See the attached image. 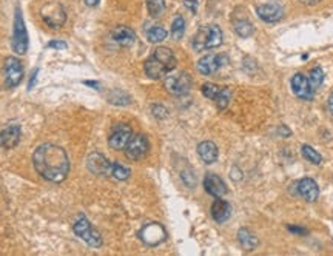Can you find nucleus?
I'll list each match as a JSON object with an SVG mask.
<instances>
[{
	"instance_id": "nucleus-2",
	"label": "nucleus",
	"mask_w": 333,
	"mask_h": 256,
	"mask_svg": "<svg viewBox=\"0 0 333 256\" xmlns=\"http://www.w3.org/2000/svg\"><path fill=\"white\" fill-rule=\"evenodd\" d=\"M222 43V31L217 25L201 26L193 37L195 51H205L217 48Z\"/></svg>"
},
{
	"instance_id": "nucleus-7",
	"label": "nucleus",
	"mask_w": 333,
	"mask_h": 256,
	"mask_svg": "<svg viewBox=\"0 0 333 256\" xmlns=\"http://www.w3.org/2000/svg\"><path fill=\"white\" fill-rule=\"evenodd\" d=\"M148 148H150V144H148L147 136L145 134H134L128 140L124 151H125V156L130 161H141L147 156Z\"/></svg>"
},
{
	"instance_id": "nucleus-11",
	"label": "nucleus",
	"mask_w": 333,
	"mask_h": 256,
	"mask_svg": "<svg viewBox=\"0 0 333 256\" xmlns=\"http://www.w3.org/2000/svg\"><path fill=\"white\" fill-rule=\"evenodd\" d=\"M139 238H141L142 242H145L147 245H157V244H160V242L165 241L166 232H165V229H163L160 224H157V222H150V224H147V225L141 230Z\"/></svg>"
},
{
	"instance_id": "nucleus-25",
	"label": "nucleus",
	"mask_w": 333,
	"mask_h": 256,
	"mask_svg": "<svg viewBox=\"0 0 333 256\" xmlns=\"http://www.w3.org/2000/svg\"><path fill=\"white\" fill-rule=\"evenodd\" d=\"M166 31L162 28V26H151L148 31H147V39L151 42V43H160L166 39Z\"/></svg>"
},
{
	"instance_id": "nucleus-32",
	"label": "nucleus",
	"mask_w": 333,
	"mask_h": 256,
	"mask_svg": "<svg viewBox=\"0 0 333 256\" xmlns=\"http://www.w3.org/2000/svg\"><path fill=\"white\" fill-rule=\"evenodd\" d=\"M230 99H232V90L227 88V87H224V88H222V91H220V94H219V97H217L214 102H216L217 108L224 110V108H227Z\"/></svg>"
},
{
	"instance_id": "nucleus-23",
	"label": "nucleus",
	"mask_w": 333,
	"mask_h": 256,
	"mask_svg": "<svg viewBox=\"0 0 333 256\" xmlns=\"http://www.w3.org/2000/svg\"><path fill=\"white\" fill-rule=\"evenodd\" d=\"M238 241L241 244V247L247 251H252L258 247L259 239L248 230V229H239L238 232Z\"/></svg>"
},
{
	"instance_id": "nucleus-28",
	"label": "nucleus",
	"mask_w": 333,
	"mask_h": 256,
	"mask_svg": "<svg viewBox=\"0 0 333 256\" xmlns=\"http://www.w3.org/2000/svg\"><path fill=\"white\" fill-rule=\"evenodd\" d=\"M301 151H302V156H304L309 162H312V164H315V165H319V164L322 162V156L319 155V153H318L315 148H312L310 145H302Z\"/></svg>"
},
{
	"instance_id": "nucleus-36",
	"label": "nucleus",
	"mask_w": 333,
	"mask_h": 256,
	"mask_svg": "<svg viewBox=\"0 0 333 256\" xmlns=\"http://www.w3.org/2000/svg\"><path fill=\"white\" fill-rule=\"evenodd\" d=\"M184 5H185L191 13H196V10H198V0H184Z\"/></svg>"
},
{
	"instance_id": "nucleus-9",
	"label": "nucleus",
	"mask_w": 333,
	"mask_h": 256,
	"mask_svg": "<svg viewBox=\"0 0 333 256\" xmlns=\"http://www.w3.org/2000/svg\"><path fill=\"white\" fill-rule=\"evenodd\" d=\"M4 71H5V83L10 88L17 87L23 79V67L17 58H7Z\"/></svg>"
},
{
	"instance_id": "nucleus-33",
	"label": "nucleus",
	"mask_w": 333,
	"mask_h": 256,
	"mask_svg": "<svg viewBox=\"0 0 333 256\" xmlns=\"http://www.w3.org/2000/svg\"><path fill=\"white\" fill-rule=\"evenodd\" d=\"M109 102L113 105H127L131 102V99L128 97L127 93H121V91H115V93H111L109 96Z\"/></svg>"
},
{
	"instance_id": "nucleus-27",
	"label": "nucleus",
	"mask_w": 333,
	"mask_h": 256,
	"mask_svg": "<svg viewBox=\"0 0 333 256\" xmlns=\"http://www.w3.org/2000/svg\"><path fill=\"white\" fill-rule=\"evenodd\" d=\"M147 10L151 17H159L165 11V2L163 0H147Z\"/></svg>"
},
{
	"instance_id": "nucleus-8",
	"label": "nucleus",
	"mask_w": 333,
	"mask_h": 256,
	"mask_svg": "<svg viewBox=\"0 0 333 256\" xmlns=\"http://www.w3.org/2000/svg\"><path fill=\"white\" fill-rule=\"evenodd\" d=\"M133 136V130L127 124H119L111 130L108 136V144L113 150H124L128 144V140Z\"/></svg>"
},
{
	"instance_id": "nucleus-19",
	"label": "nucleus",
	"mask_w": 333,
	"mask_h": 256,
	"mask_svg": "<svg viewBox=\"0 0 333 256\" xmlns=\"http://www.w3.org/2000/svg\"><path fill=\"white\" fill-rule=\"evenodd\" d=\"M211 218L216 221V222H226L230 215H232V206L220 197H216V201L211 204Z\"/></svg>"
},
{
	"instance_id": "nucleus-39",
	"label": "nucleus",
	"mask_w": 333,
	"mask_h": 256,
	"mask_svg": "<svg viewBox=\"0 0 333 256\" xmlns=\"http://www.w3.org/2000/svg\"><path fill=\"white\" fill-rule=\"evenodd\" d=\"M289 229H290V232H293V233H301V235H306V233H307V230H306V229H301V227L289 225Z\"/></svg>"
},
{
	"instance_id": "nucleus-34",
	"label": "nucleus",
	"mask_w": 333,
	"mask_h": 256,
	"mask_svg": "<svg viewBox=\"0 0 333 256\" xmlns=\"http://www.w3.org/2000/svg\"><path fill=\"white\" fill-rule=\"evenodd\" d=\"M181 176H182V181H184V184H185V185H188V187H195V185H196V178L191 175V172H190V170L184 172Z\"/></svg>"
},
{
	"instance_id": "nucleus-29",
	"label": "nucleus",
	"mask_w": 333,
	"mask_h": 256,
	"mask_svg": "<svg viewBox=\"0 0 333 256\" xmlns=\"http://www.w3.org/2000/svg\"><path fill=\"white\" fill-rule=\"evenodd\" d=\"M184 31H185V20H184V17L182 16H176L173 23H172V37L175 40H179V39H182Z\"/></svg>"
},
{
	"instance_id": "nucleus-20",
	"label": "nucleus",
	"mask_w": 333,
	"mask_h": 256,
	"mask_svg": "<svg viewBox=\"0 0 333 256\" xmlns=\"http://www.w3.org/2000/svg\"><path fill=\"white\" fill-rule=\"evenodd\" d=\"M111 39H113L118 45L121 46H130L136 42V34L131 28L128 26H116L113 31H111Z\"/></svg>"
},
{
	"instance_id": "nucleus-31",
	"label": "nucleus",
	"mask_w": 333,
	"mask_h": 256,
	"mask_svg": "<svg viewBox=\"0 0 333 256\" xmlns=\"http://www.w3.org/2000/svg\"><path fill=\"white\" fill-rule=\"evenodd\" d=\"M222 88H224V87H217V85H214V83H204V85H202V94H204L207 99H211V100L214 102V100L219 97Z\"/></svg>"
},
{
	"instance_id": "nucleus-35",
	"label": "nucleus",
	"mask_w": 333,
	"mask_h": 256,
	"mask_svg": "<svg viewBox=\"0 0 333 256\" xmlns=\"http://www.w3.org/2000/svg\"><path fill=\"white\" fill-rule=\"evenodd\" d=\"M151 111H153V115H154L157 119H165L166 115H169V113H166V110H165L163 105H153Z\"/></svg>"
},
{
	"instance_id": "nucleus-30",
	"label": "nucleus",
	"mask_w": 333,
	"mask_h": 256,
	"mask_svg": "<svg viewBox=\"0 0 333 256\" xmlns=\"http://www.w3.org/2000/svg\"><path fill=\"white\" fill-rule=\"evenodd\" d=\"M309 82H310V85H312L313 91H315V90H318V88H321V85H322V82H324V71H322V68H321V67H315V68L310 71Z\"/></svg>"
},
{
	"instance_id": "nucleus-4",
	"label": "nucleus",
	"mask_w": 333,
	"mask_h": 256,
	"mask_svg": "<svg viewBox=\"0 0 333 256\" xmlns=\"http://www.w3.org/2000/svg\"><path fill=\"white\" fill-rule=\"evenodd\" d=\"M73 230L74 233L85 241L90 247L99 248L102 245V236L99 235V232L90 224V221L84 216V215H77L73 221Z\"/></svg>"
},
{
	"instance_id": "nucleus-22",
	"label": "nucleus",
	"mask_w": 333,
	"mask_h": 256,
	"mask_svg": "<svg viewBox=\"0 0 333 256\" xmlns=\"http://www.w3.org/2000/svg\"><path fill=\"white\" fill-rule=\"evenodd\" d=\"M153 56L160 61L166 68H169L170 71H173L178 65V61H176V56L175 53L170 49V48H166V46H157L154 51H153Z\"/></svg>"
},
{
	"instance_id": "nucleus-10",
	"label": "nucleus",
	"mask_w": 333,
	"mask_h": 256,
	"mask_svg": "<svg viewBox=\"0 0 333 256\" xmlns=\"http://www.w3.org/2000/svg\"><path fill=\"white\" fill-rule=\"evenodd\" d=\"M227 64H229L227 54H207L198 62V71L204 76H210Z\"/></svg>"
},
{
	"instance_id": "nucleus-40",
	"label": "nucleus",
	"mask_w": 333,
	"mask_h": 256,
	"mask_svg": "<svg viewBox=\"0 0 333 256\" xmlns=\"http://www.w3.org/2000/svg\"><path fill=\"white\" fill-rule=\"evenodd\" d=\"M85 4L93 8V7H97V5H99V0H85Z\"/></svg>"
},
{
	"instance_id": "nucleus-41",
	"label": "nucleus",
	"mask_w": 333,
	"mask_h": 256,
	"mask_svg": "<svg viewBox=\"0 0 333 256\" xmlns=\"http://www.w3.org/2000/svg\"><path fill=\"white\" fill-rule=\"evenodd\" d=\"M304 2H307V4H316V2H319V0H304Z\"/></svg>"
},
{
	"instance_id": "nucleus-1",
	"label": "nucleus",
	"mask_w": 333,
	"mask_h": 256,
	"mask_svg": "<svg viewBox=\"0 0 333 256\" xmlns=\"http://www.w3.org/2000/svg\"><path fill=\"white\" fill-rule=\"evenodd\" d=\"M33 165L36 172L49 182H62L70 172L67 151L54 144H42L33 153Z\"/></svg>"
},
{
	"instance_id": "nucleus-3",
	"label": "nucleus",
	"mask_w": 333,
	"mask_h": 256,
	"mask_svg": "<svg viewBox=\"0 0 333 256\" xmlns=\"http://www.w3.org/2000/svg\"><path fill=\"white\" fill-rule=\"evenodd\" d=\"M40 17L45 22V25L51 30H59L67 22V11L62 4L49 0L40 10Z\"/></svg>"
},
{
	"instance_id": "nucleus-37",
	"label": "nucleus",
	"mask_w": 333,
	"mask_h": 256,
	"mask_svg": "<svg viewBox=\"0 0 333 256\" xmlns=\"http://www.w3.org/2000/svg\"><path fill=\"white\" fill-rule=\"evenodd\" d=\"M48 48H62V49H65V48H67V43L62 42V40H51V42L48 43Z\"/></svg>"
},
{
	"instance_id": "nucleus-16",
	"label": "nucleus",
	"mask_w": 333,
	"mask_h": 256,
	"mask_svg": "<svg viewBox=\"0 0 333 256\" xmlns=\"http://www.w3.org/2000/svg\"><path fill=\"white\" fill-rule=\"evenodd\" d=\"M144 71H145V74H147L150 79H154V80L162 79V77H165L166 74L170 73V70L166 68L160 61H157L153 54L145 61V64H144Z\"/></svg>"
},
{
	"instance_id": "nucleus-26",
	"label": "nucleus",
	"mask_w": 333,
	"mask_h": 256,
	"mask_svg": "<svg viewBox=\"0 0 333 256\" xmlns=\"http://www.w3.org/2000/svg\"><path fill=\"white\" fill-rule=\"evenodd\" d=\"M111 176H113L115 179L118 181H127L130 176H131V172L128 167L119 164V162H115L113 167H111Z\"/></svg>"
},
{
	"instance_id": "nucleus-21",
	"label": "nucleus",
	"mask_w": 333,
	"mask_h": 256,
	"mask_svg": "<svg viewBox=\"0 0 333 256\" xmlns=\"http://www.w3.org/2000/svg\"><path fill=\"white\" fill-rule=\"evenodd\" d=\"M198 155L199 158L202 159V162L205 164H213L216 162L217 159V155H219V151H217V147L214 142L211 140H204L198 145Z\"/></svg>"
},
{
	"instance_id": "nucleus-13",
	"label": "nucleus",
	"mask_w": 333,
	"mask_h": 256,
	"mask_svg": "<svg viewBox=\"0 0 333 256\" xmlns=\"http://www.w3.org/2000/svg\"><path fill=\"white\" fill-rule=\"evenodd\" d=\"M292 91L295 93V96H298L299 99L304 100H310L313 97V88L309 82V77H306L304 74L298 73L292 77Z\"/></svg>"
},
{
	"instance_id": "nucleus-5",
	"label": "nucleus",
	"mask_w": 333,
	"mask_h": 256,
	"mask_svg": "<svg viewBox=\"0 0 333 256\" xmlns=\"http://www.w3.org/2000/svg\"><path fill=\"white\" fill-rule=\"evenodd\" d=\"M13 49L16 54H25L28 51V33H26V28H25V22H23V17H22V13L20 10L17 8L16 10V17H14V33H13Z\"/></svg>"
},
{
	"instance_id": "nucleus-17",
	"label": "nucleus",
	"mask_w": 333,
	"mask_h": 256,
	"mask_svg": "<svg viewBox=\"0 0 333 256\" xmlns=\"http://www.w3.org/2000/svg\"><path fill=\"white\" fill-rule=\"evenodd\" d=\"M296 188H298V194H299L302 199H306L307 202H315V201L318 199V196H319V187H318V184H316L313 179H310V178L301 179V181L298 182Z\"/></svg>"
},
{
	"instance_id": "nucleus-6",
	"label": "nucleus",
	"mask_w": 333,
	"mask_h": 256,
	"mask_svg": "<svg viewBox=\"0 0 333 256\" xmlns=\"http://www.w3.org/2000/svg\"><path fill=\"white\" fill-rule=\"evenodd\" d=\"M191 76L187 73H179V74H173L165 77L163 80V87L173 96H184L191 90Z\"/></svg>"
},
{
	"instance_id": "nucleus-12",
	"label": "nucleus",
	"mask_w": 333,
	"mask_h": 256,
	"mask_svg": "<svg viewBox=\"0 0 333 256\" xmlns=\"http://www.w3.org/2000/svg\"><path fill=\"white\" fill-rule=\"evenodd\" d=\"M87 165L90 172L97 176H111V167H113V164H111L102 153H91L87 159Z\"/></svg>"
},
{
	"instance_id": "nucleus-38",
	"label": "nucleus",
	"mask_w": 333,
	"mask_h": 256,
	"mask_svg": "<svg viewBox=\"0 0 333 256\" xmlns=\"http://www.w3.org/2000/svg\"><path fill=\"white\" fill-rule=\"evenodd\" d=\"M327 108H328V113L333 116V93L328 96V100H327Z\"/></svg>"
},
{
	"instance_id": "nucleus-14",
	"label": "nucleus",
	"mask_w": 333,
	"mask_h": 256,
	"mask_svg": "<svg viewBox=\"0 0 333 256\" xmlns=\"http://www.w3.org/2000/svg\"><path fill=\"white\" fill-rule=\"evenodd\" d=\"M256 14L259 16L261 20H264L267 23H273V22H277L284 17V10L280 5L264 4V5H259L256 8Z\"/></svg>"
},
{
	"instance_id": "nucleus-24",
	"label": "nucleus",
	"mask_w": 333,
	"mask_h": 256,
	"mask_svg": "<svg viewBox=\"0 0 333 256\" xmlns=\"http://www.w3.org/2000/svg\"><path fill=\"white\" fill-rule=\"evenodd\" d=\"M235 31L239 37H248L255 33V26L252 22L245 20V19H241V20H236L235 22Z\"/></svg>"
},
{
	"instance_id": "nucleus-18",
	"label": "nucleus",
	"mask_w": 333,
	"mask_h": 256,
	"mask_svg": "<svg viewBox=\"0 0 333 256\" xmlns=\"http://www.w3.org/2000/svg\"><path fill=\"white\" fill-rule=\"evenodd\" d=\"M20 127L19 125H10L0 131V147L2 148H14L20 140Z\"/></svg>"
},
{
	"instance_id": "nucleus-15",
	"label": "nucleus",
	"mask_w": 333,
	"mask_h": 256,
	"mask_svg": "<svg viewBox=\"0 0 333 256\" xmlns=\"http://www.w3.org/2000/svg\"><path fill=\"white\" fill-rule=\"evenodd\" d=\"M204 188L208 194L214 196V197H222L227 194V185L222 181L217 175L208 173L204 178Z\"/></svg>"
}]
</instances>
